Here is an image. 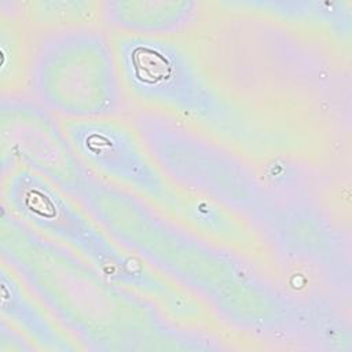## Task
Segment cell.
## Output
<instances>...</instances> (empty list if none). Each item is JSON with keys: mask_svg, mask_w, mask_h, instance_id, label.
I'll return each instance as SVG.
<instances>
[{"mask_svg": "<svg viewBox=\"0 0 352 352\" xmlns=\"http://www.w3.org/2000/svg\"><path fill=\"white\" fill-rule=\"evenodd\" d=\"M1 206L67 246L110 280L157 301L186 324L204 320V305L121 246L76 199L40 173L16 165L1 172Z\"/></svg>", "mask_w": 352, "mask_h": 352, "instance_id": "3957f363", "label": "cell"}, {"mask_svg": "<svg viewBox=\"0 0 352 352\" xmlns=\"http://www.w3.org/2000/svg\"><path fill=\"white\" fill-rule=\"evenodd\" d=\"M121 246L230 327L270 341H319L324 307L287 294L246 257L87 166L65 190Z\"/></svg>", "mask_w": 352, "mask_h": 352, "instance_id": "6da1fadb", "label": "cell"}, {"mask_svg": "<svg viewBox=\"0 0 352 352\" xmlns=\"http://www.w3.org/2000/svg\"><path fill=\"white\" fill-rule=\"evenodd\" d=\"M114 48L126 96L234 146L254 148L263 133L252 116L208 77L173 37L117 34Z\"/></svg>", "mask_w": 352, "mask_h": 352, "instance_id": "5b68a950", "label": "cell"}, {"mask_svg": "<svg viewBox=\"0 0 352 352\" xmlns=\"http://www.w3.org/2000/svg\"><path fill=\"white\" fill-rule=\"evenodd\" d=\"M131 124L173 183L219 204L268 246L276 242L290 220L293 198L274 192L238 154L172 116L140 107Z\"/></svg>", "mask_w": 352, "mask_h": 352, "instance_id": "277c9868", "label": "cell"}, {"mask_svg": "<svg viewBox=\"0 0 352 352\" xmlns=\"http://www.w3.org/2000/svg\"><path fill=\"white\" fill-rule=\"evenodd\" d=\"M33 352L37 351L34 344L7 319L0 322V352Z\"/></svg>", "mask_w": 352, "mask_h": 352, "instance_id": "5bb4252c", "label": "cell"}, {"mask_svg": "<svg viewBox=\"0 0 352 352\" xmlns=\"http://www.w3.org/2000/svg\"><path fill=\"white\" fill-rule=\"evenodd\" d=\"M199 10L194 0H106L100 19L118 34L173 37L197 21Z\"/></svg>", "mask_w": 352, "mask_h": 352, "instance_id": "30bf717a", "label": "cell"}, {"mask_svg": "<svg viewBox=\"0 0 352 352\" xmlns=\"http://www.w3.org/2000/svg\"><path fill=\"white\" fill-rule=\"evenodd\" d=\"M15 12L16 11H14L11 15L1 12V94H6L7 88H11L10 94H14L12 88L21 84L22 78H28L29 63L25 62L22 36L14 19Z\"/></svg>", "mask_w": 352, "mask_h": 352, "instance_id": "4fadbf2b", "label": "cell"}, {"mask_svg": "<svg viewBox=\"0 0 352 352\" xmlns=\"http://www.w3.org/2000/svg\"><path fill=\"white\" fill-rule=\"evenodd\" d=\"M220 6L264 14L286 22L324 26L340 38H349L352 29V6L349 1L318 0H248L223 1Z\"/></svg>", "mask_w": 352, "mask_h": 352, "instance_id": "8fae6325", "label": "cell"}, {"mask_svg": "<svg viewBox=\"0 0 352 352\" xmlns=\"http://www.w3.org/2000/svg\"><path fill=\"white\" fill-rule=\"evenodd\" d=\"M1 318L22 331L37 348L47 352L82 351L74 338L58 323L21 276L1 260Z\"/></svg>", "mask_w": 352, "mask_h": 352, "instance_id": "9c48e42d", "label": "cell"}, {"mask_svg": "<svg viewBox=\"0 0 352 352\" xmlns=\"http://www.w3.org/2000/svg\"><path fill=\"white\" fill-rule=\"evenodd\" d=\"M0 254L82 351L226 349L213 336L177 322L153 298L110 280L3 206Z\"/></svg>", "mask_w": 352, "mask_h": 352, "instance_id": "7a4b0ae2", "label": "cell"}, {"mask_svg": "<svg viewBox=\"0 0 352 352\" xmlns=\"http://www.w3.org/2000/svg\"><path fill=\"white\" fill-rule=\"evenodd\" d=\"M28 62L32 98L63 121L118 117L125 109L114 43L96 25L45 29Z\"/></svg>", "mask_w": 352, "mask_h": 352, "instance_id": "52a82bcc", "label": "cell"}, {"mask_svg": "<svg viewBox=\"0 0 352 352\" xmlns=\"http://www.w3.org/2000/svg\"><path fill=\"white\" fill-rule=\"evenodd\" d=\"M25 12L36 23L47 29H58L78 25H95L94 21L100 18V3L96 1H28L21 3Z\"/></svg>", "mask_w": 352, "mask_h": 352, "instance_id": "7c38bea8", "label": "cell"}, {"mask_svg": "<svg viewBox=\"0 0 352 352\" xmlns=\"http://www.w3.org/2000/svg\"><path fill=\"white\" fill-rule=\"evenodd\" d=\"M62 124L80 161L103 180L146 199L208 238L231 245L249 243L238 217L169 179L131 122L109 117Z\"/></svg>", "mask_w": 352, "mask_h": 352, "instance_id": "8992f818", "label": "cell"}, {"mask_svg": "<svg viewBox=\"0 0 352 352\" xmlns=\"http://www.w3.org/2000/svg\"><path fill=\"white\" fill-rule=\"evenodd\" d=\"M1 172L23 165L66 190L85 165L70 146L59 118L33 98L1 95Z\"/></svg>", "mask_w": 352, "mask_h": 352, "instance_id": "ba28073f", "label": "cell"}]
</instances>
